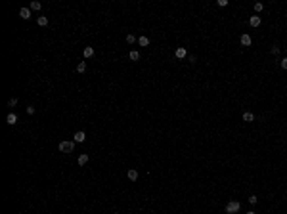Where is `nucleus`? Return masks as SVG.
Masks as SVG:
<instances>
[{"mask_svg":"<svg viewBox=\"0 0 287 214\" xmlns=\"http://www.w3.org/2000/svg\"><path fill=\"white\" fill-rule=\"evenodd\" d=\"M86 163H88V155H86V153H83V155L79 157V164H81V166H84Z\"/></svg>","mask_w":287,"mask_h":214,"instance_id":"14","label":"nucleus"},{"mask_svg":"<svg viewBox=\"0 0 287 214\" xmlns=\"http://www.w3.org/2000/svg\"><path fill=\"white\" fill-rule=\"evenodd\" d=\"M128 57H130V59H132V61H138V59H140V52H136V50H132V52H130V54H128Z\"/></svg>","mask_w":287,"mask_h":214,"instance_id":"13","label":"nucleus"},{"mask_svg":"<svg viewBox=\"0 0 287 214\" xmlns=\"http://www.w3.org/2000/svg\"><path fill=\"white\" fill-rule=\"evenodd\" d=\"M37 23H38L40 27H46V25H48V17H44V15H38Z\"/></svg>","mask_w":287,"mask_h":214,"instance_id":"10","label":"nucleus"},{"mask_svg":"<svg viewBox=\"0 0 287 214\" xmlns=\"http://www.w3.org/2000/svg\"><path fill=\"white\" fill-rule=\"evenodd\" d=\"M77 71H79V73H84V71H86V63L81 61L79 65H77Z\"/></svg>","mask_w":287,"mask_h":214,"instance_id":"17","label":"nucleus"},{"mask_svg":"<svg viewBox=\"0 0 287 214\" xmlns=\"http://www.w3.org/2000/svg\"><path fill=\"white\" fill-rule=\"evenodd\" d=\"M40 8H42V4H40V2H37V0H35V2H31V10H35V12H38Z\"/></svg>","mask_w":287,"mask_h":214,"instance_id":"16","label":"nucleus"},{"mask_svg":"<svg viewBox=\"0 0 287 214\" xmlns=\"http://www.w3.org/2000/svg\"><path fill=\"white\" fill-rule=\"evenodd\" d=\"M15 103H17V98H10V100H8V105L10 107H13Z\"/></svg>","mask_w":287,"mask_h":214,"instance_id":"19","label":"nucleus"},{"mask_svg":"<svg viewBox=\"0 0 287 214\" xmlns=\"http://www.w3.org/2000/svg\"><path fill=\"white\" fill-rule=\"evenodd\" d=\"M83 54H84V57H86V59H90V57H94L96 52H94V48H92V46H86V48L83 50Z\"/></svg>","mask_w":287,"mask_h":214,"instance_id":"6","label":"nucleus"},{"mask_svg":"<svg viewBox=\"0 0 287 214\" xmlns=\"http://www.w3.org/2000/svg\"><path fill=\"white\" fill-rule=\"evenodd\" d=\"M174 56L178 57V59H184V57L188 56V52H186V48H176V52H174Z\"/></svg>","mask_w":287,"mask_h":214,"instance_id":"7","label":"nucleus"},{"mask_svg":"<svg viewBox=\"0 0 287 214\" xmlns=\"http://www.w3.org/2000/svg\"><path fill=\"white\" fill-rule=\"evenodd\" d=\"M281 69H287V57L281 59Z\"/></svg>","mask_w":287,"mask_h":214,"instance_id":"22","label":"nucleus"},{"mask_svg":"<svg viewBox=\"0 0 287 214\" xmlns=\"http://www.w3.org/2000/svg\"><path fill=\"white\" fill-rule=\"evenodd\" d=\"M127 176H128V180H130V182H136V180H138V170H136V168H130V170L127 172Z\"/></svg>","mask_w":287,"mask_h":214,"instance_id":"5","label":"nucleus"},{"mask_svg":"<svg viewBox=\"0 0 287 214\" xmlns=\"http://www.w3.org/2000/svg\"><path fill=\"white\" fill-rule=\"evenodd\" d=\"M84 140H86V134H84L83 130H79V132L73 136V142H75V144H83Z\"/></svg>","mask_w":287,"mask_h":214,"instance_id":"3","label":"nucleus"},{"mask_svg":"<svg viewBox=\"0 0 287 214\" xmlns=\"http://www.w3.org/2000/svg\"><path fill=\"white\" fill-rule=\"evenodd\" d=\"M138 44H140V46H147V44H149V38H147V37H140V38H138Z\"/></svg>","mask_w":287,"mask_h":214,"instance_id":"15","label":"nucleus"},{"mask_svg":"<svg viewBox=\"0 0 287 214\" xmlns=\"http://www.w3.org/2000/svg\"><path fill=\"white\" fill-rule=\"evenodd\" d=\"M253 8H255V12L258 13V12H262V8H264V6H262L260 2H255V6H253Z\"/></svg>","mask_w":287,"mask_h":214,"instance_id":"18","label":"nucleus"},{"mask_svg":"<svg viewBox=\"0 0 287 214\" xmlns=\"http://www.w3.org/2000/svg\"><path fill=\"white\" fill-rule=\"evenodd\" d=\"M239 208H241V207H239V203H237V201H230L228 205H226V212H228V214H236V212H239Z\"/></svg>","mask_w":287,"mask_h":214,"instance_id":"1","label":"nucleus"},{"mask_svg":"<svg viewBox=\"0 0 287 214\" xmlns=\"http://www.w3.org/2000/svg\"><path fill=\"white\" fill-rule=\"evenodd\" d=\"M73 147H75V142H61V144H59V151L61 153H71Z\"/></svg>","mask_w":287,"mask_h":214,"instance_id":"2","label":"nucleus"},{"mask_svg":"<svg viewBox=\"0 0 287 214\" xmlns=\"http://www.w3.org/2000/svg\"><path fill=\"white\" fill-rule=\"evenodd\" d=\"M249 203H251V205H256V195H251V197H249Z\"/></svg>","mask_w":287,"mask_h":214,"instance_id":"21","label":"nucleus"},{"mask_svg":"<svg viewBox=\"0 0 287 214\" xmlns=\"http://www.w3.org/2000/svg\"><path fill=\"white\" fill-rule=\"evenodd\" d=\"M218 6H228V0H218Z\"/></svg>","mask_w":287,"mask_h":214,"instance_id":"23","label":"nucleus"},{"mask_svg":"<svg viewBox=\"0 0 287 214\" xmlns=\"http://www.w3.org/2000/svg\"><path fill=\"white\" fill-rule=\"evenodd\" d=\"M247 214H255V212H253V210H249V212H247Z\"/></svg>","mask_w":287,"mask_h":214,"instance_id":"24","label":"nucleus"},{"mask_svg":"<svg viewBox=\"0 0 287 214\" xmlns=\"http://www.w3.org/2000/svg\"><path fill=\"white\" fill-rule=\"evenodd\" d=\"M241 44L243 46H251V37H249V35H241Z\"/></svg>","mask_w":287,"mask_h":214,"instance_id":"12","label":"nucleus"},{"mask_svg":"<svg viewBox=\"0 0 287 214\" xmlns=\"http://www.w3.org/2000/svg\"><path fill=\"white\" fill-rule=\"evenodd\" d=\"M243 120H245V122H253V120H255V115L247 111V113H243Z\"/></svg>","mask_w":287,"mask_h":214,"instance_id":"11","label":"nucleus"},{"mask_svg":"<svg viewBox=\"0 0 287 214\" xmlns=\"http://www.w3.org/2000/svg\"><path fill=\"white\" fill-rule=\"evenodd\" d=\"M249 25L251 27H258L260 25V17H258V15H253V17L249 19Z\"/></svg>","mask_w":287,"mask_h":214,"instance_id":"9","label":"nucleus"},{"mask_svg":"<svg viewBox=\"0 0 287 214\" xmlns=\"http://www.w3.org/2000/svg\"><path fill=\"white\" fill-rule=\"evenodd\" d=\"M6 122H8L10 126H13L15 122H17V115H15V113H10V115L6 117Z\"/></svg>","mask_w":287,"mask_h":214,"instance_id":"8","label":"nucleus"},{"mask_svg":"<svg viewBox=\"0 0 287 214\" xmlns=\"http://www.w3.org/2000/svg\"><path fill=\"white\" fill-rule=\"evenodd\" d=\"M19 17L21 19H29L31 17V8H21V10H19Z\"/></svg>","mask_w":287,"mask_h":214,"instance_id":"4","label":"nucleus"},{"mask_svg":"<svg viewBox=\"0 0 287 214\" xmlns=\"http://www.w3.org/2000/svg\"><path fill=\"white\" fill-rule=\"evenodd\" d=\"M134 40H136V38H134V35H128V37H127V42H128V44H132Z\"/></svg>","mask_w":287,"mask_h":214,"instance_id":"20","label":"nucleus"}]
</instances>
